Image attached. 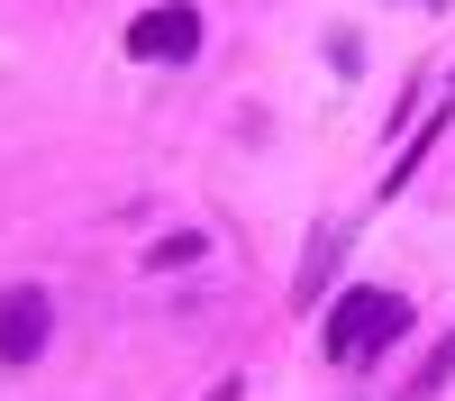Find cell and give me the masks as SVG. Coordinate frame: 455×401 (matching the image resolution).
I'll return each mask as SVG.
<instances>
[{
	"label": "cell",
	"mask_w": 455,
	"mask_h": 401,
	"mask_svg": "<svg viewBox=\"0 0 455 401\" xmlns=\"http://www.w3.org/2000/svg\"><path fill=\"white\" fill-rule=\"evenodd\" d=\"M410 338V301L401 292H337V310H328V356L337 365H373L383 347H401Z\"/></svg>",
	"instance_id": "6da1fadb"
},
{
	"label": "cell",
	"mask_w": 455,
	"mask_h": 401,
	"mask_svg": "<svg viewBox=\"0 0 455 401\" xmlns=\"http://www.w3.org/2000/svg\"><path fill=\"white\" fill-rule=\"evenodd\" d=\"M128 55L137 64H192L201 55V10L192 0H156V10L128 19Z\"/></svg>",
	"instance_id": "7a4b0ae2"
},
{
	"label": "cell",
	"mask_w": 455,
	"mask_h": 401,
	"mask_svg": "<svg viewBox=\"0 0 455 401\" xmlns=\"http://www.w3.org/2000/svg\"><path fill=\"white\" fill-rule=\"evenodd\" d=\"M55 338V301H46V283H10L0 292V365H36Z\"/></svg>",
	"instance_id": "3957f363"
},
{
	"label": "cell",
	"mask_w": 455,
	"mask_h": 401,
	"mask_svg": "<svg viewBox=\"0 0 455 401\" xmlns=\"http://www.w3.org/2000/svg\"><path fill=\"white\" fill-rule=\"evenodd\" d=\"M201 255H210V237H201V229H173V237L146 246V265H156V274H182V265H201Z\"/></svg>",
	"instance_id": "277c9868"
},
{
	"label": "cell",
	"mask_w": 455,
	"mask_h": 401,
	"mask_svg": "<svg viewBox=\"0 0 455 401\" xmlns=\"http://www.w3.org/2000/svg\"><path fill=\"white\" fill-rule=\"evenodd\" d=\"M446 374H455V328H446V338H437V356L419 365V383H410V401H428V392H437Z\"/></svg>",
	"instance_id": "5b68a950"
},
{
	"label": "cell",
	"mask_w": 455,
	"mask_h": 401,
	"mask_svg": "<svg viewBox=\"0 0 455 401\" xmlns=\"http://www.w3.org/2000/svg\"><path fill=\"white\" fill-rule=\"evenodd\" d=\"M210 401H246V383H237V374H228V383H219V392H210Z\"/></svg>",
	"instance_id": "8992f818"
}]
</instances>
